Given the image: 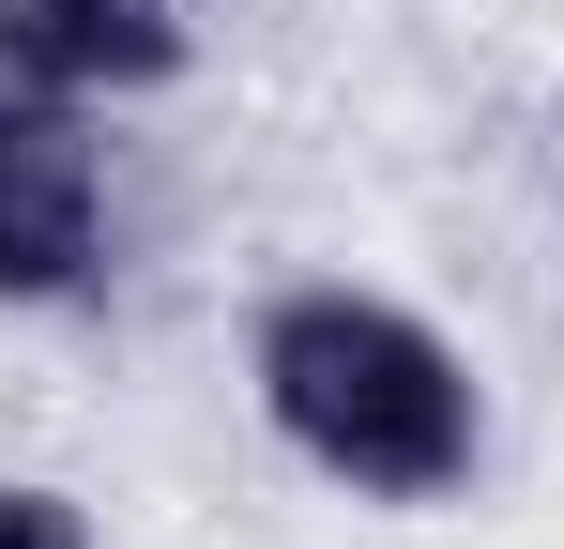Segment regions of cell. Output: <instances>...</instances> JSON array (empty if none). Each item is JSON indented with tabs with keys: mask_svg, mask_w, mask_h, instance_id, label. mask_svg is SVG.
Instances as JSON below:
<instances>
[{
	"mask_svg": "<svg viewBox=\"0 0 564 549\" xmlns=\"http://www.w3.org/2000/svg\"><path fill=\"white\" fill-rule=\"evenodd\" d=\"M260 412L290 428V458H321L367 504L473 488V366L412 305H381V290H290V305H260Z\"/></svg>",
	"mask_w": 564,
	"mask_h": 549,
	"instance_id": "obj_1",
	"label": "cell"
},
{
	"mask_svg": "<svg viewBox=\"0 0 564 549\" xmlns=\"http://www.w3.org/2000/svg\"><path fill=\"white\" fill-rule=\"evenodd\" d=\"M93 245H107V169H93L77 92L0 77V305L93 290Z\"/></svg>",
	"mask_w": 564,
	"mask_h": 549,
	"instance_id": "obj_2",
	"label": "cell"
},
{
	"mask_svg": "<svg viewBox=\"0 0 564 549\" xmlns=\"http://www.w3.org/2000/svg\"><path fill=\"white\" fill-rule=\"evenodd\" d=\"M184 62V0H0V77L46 92H138Z\"/></svg>",
	"mask_w": 564,
	"mask_h": 549,
	"instance_id": "obj_3",
	"label": "cell"
},
{
	"mask_svg": "<svg viewBox=\"0 0 564 549\" xmlns=\"http://www.w3.org/2000/svg\"><path fill=\"white\" fill-rule=\"evenodd\" d=\"M0 549H93V519H77L62 488H31V473H0Z\"/></svg>",
	"mask_w": 564,
	"mask_h": 549,
	"instance_id": "obj_4",
	"label": "cell"
}]
</instances>
